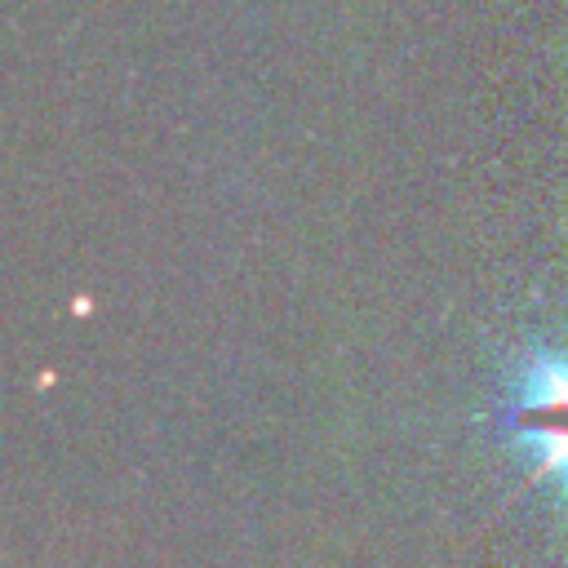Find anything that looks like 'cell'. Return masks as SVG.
I'll use <instances>...</instances> for the list:
<instances>
[{
  "label": "cell",
  "mask_w": 568,
  "mask_h": 568,
  "mask_svg": "<svg viewBox=\"0 0 568 568\" xmlns=\"http://www.w3.org/2000/svg\"><path fill=\"white\" fill-rule=\"evenodd\" d=\"M515 430L537 453V470L568 484V364H546L528 377L515 404Z\"/></svg>",
  "instance_id": "cell-1"
}]
</instances>
